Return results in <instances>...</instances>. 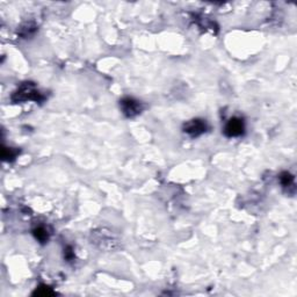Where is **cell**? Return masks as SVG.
Here are the masks:
<instances>
[{"instance_id": "cell-1", "label": "cell", "mask_w": 297, "mask_h": 297, "mask_svg": "<svg viewBox=\"0 0 297 297\" xmlns=\"http://www.w3.org/2000/svg\"><path fill=\"white\" fill-rule=\"evenodd\" d=\"M14 101H40L42 100V95L34 86L32 83H26L14 93L13 95Z\"/></svg>"}, {"instance_id": "cell-2", "label": "cell", "mask_w": 297, "mask_h": 297, "mask_svg": "<svg viewBox=\"0 0 297 297\" xmlns=\"http://www.w3.org/2000/svg\"><path fill=\"white\" fill-rule=\"evenodd\" d=\"M121 107H122L123 113L128 117H134L138 115L142 110L141 102L131 98L123 99V100L121 101Z\"/></svg>"}, {"instance_id": "cell-3", "label": "cell", "mask_w": 297, "mask_h": 297, "mask_svg": "<svg viewBox=\"0 0 297 297\" xmlns=\"http://www.w3.org/2000/svg\"><path fill=\"white\" fill-rule=\"evenodd\" d=\"M243 132L244 122L243 120L237 119V117H233V119L229 121L224 129V134L227 135L228 137H237V136H240Z\"/></svg>"}, {"instance_id": "cell-4", "label": "cell", "mask_w": 297, "mask_h": 297, "mask_svg": "<svg viewBox=\"0 0 297 297\" xmlns=\"http://www.w3.org/2000/svg\"><path fill=\"white\" fill-rule=\"evenodd\" d=\"M185 132L190 134L193 137H196V136H200L201 134H203L207 129V125L203 120H191L190 122H187L184 127Z\"/></svg>"}, {"instance_id": "cell-5", "label": "cell", "mask_w": 297, "mask_h": 297, "mask_svg": "<svg viewBox=\"0 0 297 297\" xmlns=\"http://www.w3.org/2000/svg\"><path fill=\"white\" fill-rule=\"evenodd\" d=\"M34 236H35L37 240L41 241V243H45V241L48 240V231H46L44 228L40 227L34 230Z\"/></svg>"}, {"instance_id": "cell-6", "label": "cell", "mask_w": 297, "mask_h": 297, "mask_svg": "<svg viewBox=\"0 0 297 297\" xmlns=\"http://www.w3.org/2000/svg\"><path fill=\"white\" fill-rule=\"evenodd\" d=\"M280 181L282 184L283 187H289L290 185H293L294 182V176L288 172H283L280 176Z\"/></svg>"}, {"instance_id": "cell-7", "label": "cell", "mask_w": 297, "mask_h": 297, "mask_svg": "<svg viewBox=\"0 0 297 297\" xmlns=\"http://www.w3.org/2000/svg\"><path fill=\"white\" fill-rule=\"evenodd\" d=\"M15 153L13 152V150L12 148H4L2 150V157H4V159H12V158H14Z\"/></svg>"}]
</instances>
